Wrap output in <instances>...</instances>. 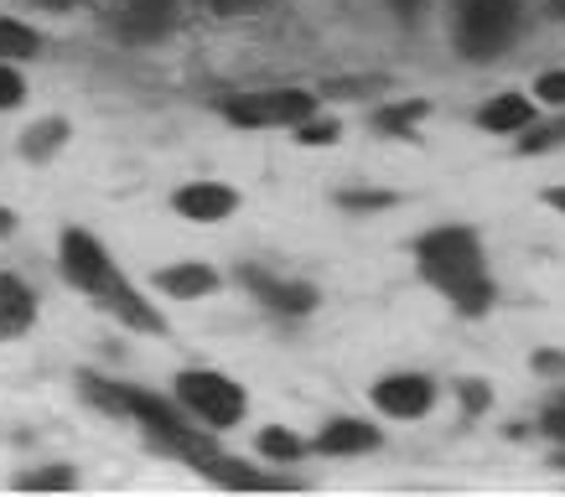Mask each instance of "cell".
Listing matches in <instances>:
<instances>
[{"mask_svg": "<svg viewBox=\"0 0 565 497\" xmlns=\"http://www.w3.org/2000/svg\"><path fill=\"white\" fill-rule=\"evenodd\" d=\"M415 264H420V274H426L430 285L462 311V316H482V311L493 306L498 285H493V274H488V264H482V239L472 228L451 224V228L420 234Z\"/></svg>", "mask_w": 565, "mask_h": 497, "instance_id": "cell-1", "label": "cell"}, {"mask_svg": "<svg viewBox=\"0 0 565 497\" xmlns=\"http://www.w3.org/2000/svg\"><path fill=\"white\" fill-rule=\"evenodd\" d=\"M177 399L207 430H234L244 420V410H249V395L228 374H213V368H182L177 374Z\"/></svg>", "mask_w": 565, "mask_h": 497, "instance_id": "cell-2", "label": "cell"}, {"mask_svg": "<svg viewBox=\"0 0 565 497\" xmlns=\"http://www.w3.org/2000/svg\"><path fill=\"white\" fill-rule=\"evenodd\" d=\"M519 32V6L514 0H462L457 6V47L462 57H498Z\"/></svg>", "mask_w": 565, "mask_h": 497, "instance_id": "cell-3", "label": "cell"}, {"mask_svg": "<svg viewBox=\"0 0 565 497\" xmlns=\"http://www.w3.org/2000/svg\"><path fill=\"white\" fill-rule=\"evenodd\" d=\"M223 115L244 130H270V125H301L317 115V94L307 88H255L223 99Z\"/></svg>", "mask_w": 565, "mask_h": 497, "instance_id": "cell-4", "label": "cell"}, {"mask_svg": "<svg viewBox=\"0 0 565 497\" xmlns=\"http://www.w3.org/2000/svg\"><path fill=\"white\" fill-rule=\"evenodd\" d=\"M57 255H63V274H68L73 285L99 306L104 295L120 285L125 274H120V264L109 259V249H104L88 228H63V244H57Z\"/></svg>", "mask_w": 565, "mask_h": 497, "instance_id": "cell-5", "label": "cell"}, {"mask_svg": "<svg viewBox=\"0 0 565 497\" xmlns=\"http://www.w3.org/2000/svg\"><path fill=\"white\" fill-rule=\"evenodd\" d=\"M374 404L390 420H420L436 404V383L426 374H390L374 383Z\"/></svg>", "mask_w": 565, "mask_h": 497, "instance_id": "cell-6", "label": "cell"}, {"mask_svg": "<svg viewBox=\"0 0 565 497\" xmlns=\"http://www.w3.org/2000/svg\"><path fill=\"white\" fill-rule=\"evenodd\" d=\"M239 280L270 311H280V316H307V311H317V285H307V280H280V274H265L259 264H244Z\"/></svg>", "mask_w": 565, "mask_h": 497, "instance_id": "cell-7", "label": "cell"}, {"mask_svg": "<svg viewBox=\"0 0 565 497\" xmlns=\"http://www.w3.org/2000/svg\"><path fill=\"white\" fill-rule=\"evenodd\" d=\"M172 207L188 224H223L239 213V192L223 187V182H188V187H177Z\"/></svg>", "mask_w": 565, "mask_h": 497, "instance_id": "cell-8", "label": "cell"}, {"mask_svg": "<svg viewBox=\"0 0 565 497\" xmlns=\"http://www.w3.org/2000/svg\"><path fill=\"white\" fill-rule=\"evenodd\" d=\"M379 435L369 420H327L322 430H317V441H311V451H322V456H363V451H379Z\"/></svg>", "mask_w": 565, "mask_h": 497, "instance_id": "cell-9", "label": "cell"}, {"mask_svg": "<svg viewBox=\"0 0 565 497\" xmlns=\"http://www.w3.org/2000/svg\"><path fill=\"white\" fill-rule=\"evenodd\" d=\"M99 306H104V311H115V316H120L125 326H136V332H151V337H161V332H167L161 311H156L151 301H146V295H140L136 285H130V280H120V285L104 295Z\"/></svg>", "mask_w": 565, "mask_h": 497, "instance_id": "cell-10", "label": "cell"}, {"mask_svg": "<svg viewBox=\"0 0 565 497\" xmlns=\"http://www.w3.org/2000/svg\"><path fill=\"white\" fill-rule=\"evenodd\" d=\"M478 125L488 130V136H519V130H530L534 125V109L524 94H498V99H488L478 109Z\"/></svg>", "mask_w": 565, "mask_h": 497, "instance_id": "cell-11", "label": "cell"}, {"mask_svg": "<svg viewBox=\"0 0 565 497\" xmlns=\"http://www.w3.org/2000/svg\"><path fill=\"white\" fill-rule=\"evenodd\" d=\"M32 316H36L32 291L21 285L17 274H0V343H6V337H21V332L32 326Z\"/></svg>", "mask_w": 565, "mask_h": 497, "instance_id": "cell-12", "label": "cell"}, {"mask_svg": "<svg viewBox=\"0 0 565 497\" xmlns=\"http://www.w3.org/2000/svg\"><path fill=\"white\" fill-rule=\"evenodd\" d=\"M156 291L182 295V301H203V295L218 291V274L207 264H167V270H156Z\"/></svg>", "mask_w": 565, "mask_h": 497, "instance_id": "cell-13", "label": "cell"}, {"mask_svg": "<svg viewBox=\"0 0 565 497\" xmlns=\"http://www.w3.org/2000/svg\"><path fill=\"white\" fill-rule=\"evenodd\" d=\"M125 26L136 36H161L177 26V0H125Z\"/></svg>", "mask_w": 565, "mask_h": 497, "instance_id": "cell-14", "label": "cell"}, {"mask_svg": "<svg viewBox=\"0 0 565 497\" xmlns=\"http://www.w3.org/2000/svg\"><path fill=\"white\" fill-rule=\"evenodd\" d=\"M430 115V99H399L390 109H379L374 115V130L379 136H415V125Z\"/></svg>", "mask_w": 565, "mask_h": 497, "instance_id": "cell-15", "label": "cell"}, {"mask_svg": "<svg viewBox=\"0 0 565 497\" xmlns=\"http://www.w3.org/2000/svg\"><path fill=\"white\" fill-rule=\"evenodd\" d=\"M63 140H68V120H42L21 136V155H26V161H47Z\"/></svg>", "mask_w": 565, "mask_h": 497, "instance_id": "cell-16", "label": "cell"}, {"mask_svg": "<svg viewBox=\"0 0 565 497\" xmlns=\"http://www.w3.org/2000/svg\"><path fill=\"white\" fill-rule=\"evenodd\" d=\"M259 456H270V462H296V456H307V441L301 435H291V430H259Z\"/></svg>", "mask_w": 565, "mask_h": 497, "instance_id": "cell-17", "label": "cell"}, {"mask_svg": "<svg viewBox=\"0 0 565 497\" xmlns=\"http://www.w3.org/2000/svg\"><path fill=\"white\" fill-rule=\"evenodd\" d=\"M42 47V36L32 26H21V21H0V63H11V57H32Z\"/></svg>", "mask_w": 565, "mask_h": 497, "instance_id": "cell-18", "label": "cell"}, {"mask_svg": "<svg viewBox=\"0 0 565 497\" xmlns=\"http://www.w3.org/2000/svg\"><path fill=\"white\" fill-rule=\"evenodd\" d=\"M555 145H565V115L561 120H545V125H530V130L519 136V151L524 155H545V151H555Z\"/></svg>", "mask_w": 565, "mask_h": 497, "instance_id": "cell-19", "label": "cell"}, {"mask_svg": "<svg viewBox=\"0 0 565 497\" xmlns=\"http://www.w3.org/2000/svg\"><path fill=\"white\" fill-rule=\"evenodd\" d=\"M21 493H63V487H73V472L68 466H47V472H26V477L17 482Z\"/></svg>", "mask_w": 565, "mask_h": 497, "instance_id": "cell-20", "label": "cell"}, {"mask_svg": "<svg viewBox=\"0 0 565 497\" xmlns=\"http://www.w3.org/2000/svg\"><path fill=\"white\" fill-rule=\"evenodd\" d=\"M338 203H343L348 213H379V207H394V192H363V187H353V192H338Z\"/></svg>", "mask_w": 565, "mask_h": 497, "instance_id": "cell-21", "label": "cell"}, {"mask_svg": "<svg viewBox=\"0 0 565 497\" xmlns=\"http://www.w3.org/2000/svg\"><path fill=\"white\" fill-rule=\"evenodd\" d=\"M338 130H343L338 120H317V115H311V120L296 125V140H301V145H332V140H338Z\"/></svg>", "mask_w": 565, "mask_h": 497, "instance_id": "cell-22", "label": "cell"}, {"mask_svg": "<svg viewBox=\"0 0 565 497\" xmlns=\"http://www.w3.org/2000/svg\"><path fill=\"white\" fill-rule=\"evenodd\" d=\"M457 395H462V410L467 414H482L488 404H493V389H488L482 378H462V383H457Z\"/></svg>", "mask_w": 565, "mask_h": 497, "instance_id": "cell-23", "label": "cell"}, {"mask_svg": "<svg viewBox=\"0 0 565 497\" xmlns=\"http://www.w3.org/2000/svg\"><path fill=\"white\" fill-rule=\"evenodd\" d=\"M198 6H207L213 17H259L270 0H198Z\"/></svg>", "mask_w": 565, "mask_h": 497, "instance_id": "cell-24", "label": "cell"}, {"mask_svg": "<svg viewBox=\"0 0 565 497\" xmlns=\"http://www.w3.org/2000/svg\"><path fill=\"white\" fill-rule=\"evenodd\" d=\"M21 99H26V84H21V73L0 63V109H17Z\"/></svg>", "mask_w": 565, "mask_h": 497, "instance_id": "cell-25", "label": "cell"}, {"mask_svg": "<svg viewBox=\"0 0 565 497\" xmlns=\"http://www.w3.org/2000/svg\"><path fill=\"white\" fill-rule=\"evenodd\" d=\"M534 94H540L545 104H565V73H561V68H555V73H540Z\"/></svg>", "mask_w": 565, "mask_h": 497, "instance_id": "cell-26", "label": "cell"}, {"mask_svg": "<svg viewBox=\"0 0 565 497\" xmlns=\"http://www.w3.org/2000/svg\"><path fill=\"white\" fill-rule=\"evenodd\" d=\"M540 425H545V435H555V441H561V446H565V404H550V410H545V420H540Z\"/></svg>", "mask_w": 565, "mask_h": 497, "instance_id": "cell-27", "label": "cell"}, {"mask_svg": "<svg viewBox=\"0 0 565 497\" xmlns=\"http://www.w3.org/2000/svg\"><path fill=\"white\" fill-rule=\"evenodd\" d=\"M534 368H540V374H565V353H540Z\"/></svg>", "mask_w": 565, "mask_h": 497, "instance_id": "cell-28", "label": "cell"}, {"mask_svg": "<svg viewBox=\"0 0 565 497\" xmlns=\"http://www.w3.org/2000/svg\"><path fill=\"white\" fill-rule=\"evenodd\" d=\"M545 203L555 207V213H565V187H545Z\"/></svg>", "mask_w": 565, "mask_h": 497, "instance_id": "cell-29", "label": "cell"}, {"mask_svg": "<svg viewBox=\"0 0 565 497\" xmlns=\"http://www.w3.org/2000/svg\"><path fill=\"white\" fill-rule=\"evenodd\" d=\"M11 228H17V213H6V207H0V239H6Z\"/></svg>", "mask_w": 565, "mask_h": 497, "instance_id": "cell-30", "label": "cell"}, {"mask_svg": "<svg viewBox=\"0 0 565 497\" xmlns=\"http://www.w3.org/2000/svg\"><path fill=\"white\" fill-rule=\"evenodd\" d=\"M555 17H565V0H555Z\"/></svg>", "mask_w": 565, "mask_h": 497, "instance_id": "cell-31", "label": "cell"}, {"mask_svg": "<svg viewBox=\"0 0 565 497\" xmlns=\"http://www.w3.org/2000/svg\"><path fill=\"white\" fill-rule=\"evenodd\" d=\"M47 6H73V0H47Z\"/></svg>", "mask_w": 565, "mask_h": 497, "instance_id": "cell-32", "label": "cell"}, {"mask_svg": "<svg viewBox=\"0 0 565 497\" xmlns=\"http://www.w3.org/2000/svg\"><path fill=\"white\" fill-rule=\"evenodd\" d=\"M555 466H565V456H555Z\"/></svg>", "mask_w": 565, "mask_h": 497, "instance_id": "cell-33", "label": "cell"}]
</instances>
